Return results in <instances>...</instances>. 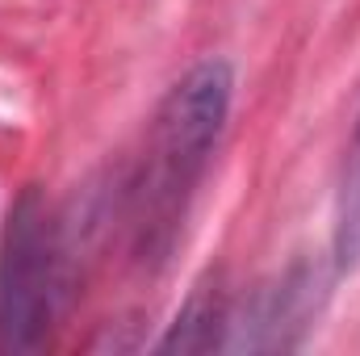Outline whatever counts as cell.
<instances>
[{"mask_svg": "<svg viewBox=\"0 0 360 356\" xmlns=\"http://www.w3.org/2000/svg\"><path fill=\"white\" fill-rule=\"evenodd\" d=\"M231 92H235L231 63L205 59L188 68L160 101L147 139V160L134 180V231L143 252L168 248L176 218L184 214L188 189L197 184L222 134V122L231 113Z\"/></svg>", "mask_w": 360, "mask_h": 356, "instance_id": "1", "label": "cell"}, {"mask_svg": "<svg viewBox=\"0 0 360 356\" xmlns=\"http://www.w3.org/2000/svg\"><path fill=\"white\" fill-rule=\"evenodd\" d=\"M63 293L59 227L38 189H25L0 243V352H30L46 340Z\"/></svg>", "mask_w": 360, "mask_h": 356, "instance_id": "2", "label": "cell"}, {"mask_svg": "<svg viewBox=\"0 0 360 356\" xmlns=\"http://www.w3.org/2000/svg\"><path fill=\"white\" fill-rule=\"evenodd\" d=\"M323 289V276L314 268L297 265L289 268L281 281L264 285L248 314L235 319L231 314V336H226V348H248V352H276V348H293L297 336L310 327L306 319L319 310V293Z\"/></svg>", "mask_w": 360, "mask_h": 356, "instance_id": "3", "label": "cell"}, {"mask_svg": "<svg viewBox=\"0 0 360 356\" xmlns=\"http://www.w3.org/2000/svg\"><path fill=\"white\" fill-rule=\"evenodd\" d=\"M226 327H231L226 289L210 272L205 281L193 285L188 302L180 306L176 323L160 340V352H210V348H226Z\"/></svg>", "mask_w": 360, "mask_h": 356, "instance_id": "4", "label": "cell"}, {"mask_svg": "<svg viewBox=\"0 0 360 356\" xmlns=\"http://www.w3.org/2000/svg\"><path fill=\"white\" fill-rule=\"evenodd\" d=\"M335 268H360V126L348 147V164L340 180V205H335Z\"/></svg>", "mask_w": 360, "mask_h": 356, "instance_id": "5", "label": "cell"}]
</instances>
